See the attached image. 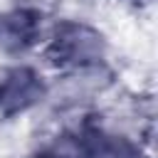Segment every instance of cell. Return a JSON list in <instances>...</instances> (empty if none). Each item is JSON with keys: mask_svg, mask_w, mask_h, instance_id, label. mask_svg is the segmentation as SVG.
Here are the masks:
<instances>
[{"mask_svg": "<svg viewBox=\"0 0 158 158\" xmlns=\"http://www.w3.org/2000/svg\"><path fill=\"white\" fill-rule=\"evenodd\" d=\"M47 86L42 77L30 67H15L0 79V114L17 116L42 101Z\"/></svg>", "mask_w": 158, "mask_h": 158, "instance_id": "2", "label": "cell"}, {"mask_svg": "<svg viewBox=\"0 0 158 158\" xmlns=\"http://www.w3.org/2000/svg\"><path fill=\"white\" fill-rule=\"evenodd\" d=\"M81 156L84 158H136L138 151L123 136L101 128H89L81 136Z\"/></svg>", "mask_w": 158, "mask_h": 158, "instance_id": "4", "label": "cell"}, {"mask_svg": "<svg viewBox=\"0 0 158 158\" xmlns=\"http://www.w3.org/2000/svg\"><path fill=\"white\" fill-rule=\"evenodd\" d=\"M106 54V40L84 22H62L49 40V57L59 67H91Z\"/></svg>", "mask_w": 158, "mask_h": 158, "instance_id": "1", "label": "cell"}, {"mask_svg": "<svg viewBox=\"0 0 158 158\" xmlns=\"http://www.w3.org/2000/svg\"><path fill=\"white\" fill-rule=\"evenodd\" d=\"M32 158H59L57 153H49V151H42V153H35Z\"/></svg>", "mask_w": 158, "mask_h": 158, "instance_id": "5", "label": "cell"}, {"mask_svg": "<svg viewBox=\"0 0 158 158\" xmlns=\"http://www.w3.org/2000/svg\"><path fill=\"white\" fill-rule=\"evenodd\" d=\"M40 35V15L32 10H12L0 15V47L17 52L30 47Z\"/></svg>", "mask_w": 158, "mask_h": 158, "instance_id": "3", "label": "cell"}]
</instances>
